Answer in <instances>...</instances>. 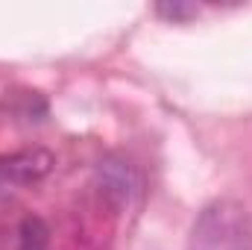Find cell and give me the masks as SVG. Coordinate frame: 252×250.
<instances>
[{
	"label": "cell",
	"instance_id": "cell-2",
	"mask_svg": "<svg viewBox=\"0 0 252 250\" xmlns=\"http://www.w3.org/2000/svg\"><path fill=\"white\" fill-rule=\"evenodd\" d=\"M53 162H56L53 153L44 150V147L0 156V183H6V186H32V183H38L41 177L50 174Z\"/></svg>",
	"mask_w": 252,
	"mask_h": 250
},
{
	"label": "cell",
	"instance_id": "cell-5",
	"mask_svg": "<svg viewBox=\"0 0 252 250\" xmlns=\"http://www.w3.org/2000/svg\"><path fill=\"white\" fill-rule=\"evenodd\" d=\"M156 12L167 21H188L196 15V6H188V3H158Z\"/></svg>",
	"mask_w": 252,
	"mask_h": 250
},
{
	"label": "cell",
	"instance_id": "cell-1",
	"mask_svg": "<svg viewBox=\"0 0 252 250\" xmlns=\"http://www.w3.org/2000/svg\"><path fill=\"white\" fill-rule=\"evenodd\" d=\"M190 250H252V218L235 200H214L193 224Z\"/></svg>",
	"mask_w": 252,
	"mask_h": 250
},
{
	"label": "cell",
	"instance_id": "cell-4",
	"mask_svg": "<svg viewBox=\"0 0 252 250\" xmlns=\"http://www.w3.org/2000/svg\"><path fill=\"white\" fill-rule=\"evenodd\" d=\"M18 242H21V250H47L50 233H47L41 218H24Z\"/></svg>",
	"mask_w": 252,
	"mask_h": 250
},
{
	"label": "cell",
	"instance_id": "cell-3",
	"mask_svg": "<svg viewBox=\"0 0 252 250\" xmlns=\"http://www.w3.org/2000/svg\"><path fill=\"white\" fill-rule=\"evenodd\" d=\"M100 186L106 191V197H112L118 206H124L132 200L135 188H138V177L135 171L126 165V162H118V159H106L100 162Z\"/></svg>",
	"mask_w": 252,
	"mask_h": 250
}]
</instances>
